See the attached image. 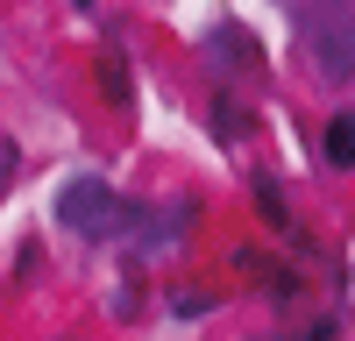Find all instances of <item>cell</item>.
<instances>
[{"instance_id": "cell-1", "label": "cell", "mask_w": 355, "mask_h": 341, "mask_svg": "<svg viewBox=\"0 0 355 341\" xmlns=\"http://www.w3.org/2000/svg\"><path fill=\"white\" fill-rule=\"evenodd\" d=\"M291 21H299V43L327 85L355 78V0H299Z\"/></svg>"}, {"instance_id": "cell-2", "label": "cell", "mask_w": 355, "mask_h": 341, "mask_svg": "<svg viewBox=\"0 0 355 341\" xmlns=\"http://www.w3.org/2000/svg\"><path fill=\"white\" fill-rule=\"evenodd\" d=\"M57 220L71 227V235H85V242H107V235H121V199H114V185L107 178H71L64 192H57Z\"/></svg>"}, {"instance_id": "cell-3", "label": "cell", "mask_w": 355, "mask_h": 341, "mask_svg": "<svg viewBox=\"0 0 355 341\" xmlns=\"http://www.w3.org/2000/svg\"><path fill=\"white\" fill-rule=\"evenodd\" d=\"M320 157H327V170H355V114H348V107L327 121V135H320Z\"/></svg>"}, {"instance_id": "cell-4", "label": "cell", "mask_w": 355, "mask_h": 341, "mask_svg": "<svg viewBox=\"0 0 355 341\" xmlns=\"http://www.w3.org/2000/svg\"><path fill=\"white\" fill-rule=\"evenodd\" d=\"M100 85H107V100H128V64H121V50L100 57Z\"/></svg>"}, {"instance_id": "cell-5", "label": "cell", "mask_w": 355, "mask_h": 341, "mask_svg": "<svg viewBox=\"0 0 355 341\" xmlns=\"http://www.w3.org/2000/svg\"><path fill=\"white\" fill-rule=\"evenodd\" d=\"M256 199H263V220H270V227H277V235H291V220H284V199H277V185H263Z\"/></svg>"}, {"instance_id": "cell-6", "label": "cell", "mask_w": 355, "mask_h": 341, "mask_svg": "<svg viewBox=\"0 0 355 341\" xmlns=\"http://www.w3.org/2000/svg\"><path fill=\"white\" fill-rule=\"evenodd\" d=\"M334 334H341V327H334V320H327V327H313V334H306V341H334ZM263 341H291V334H263Z\"/></svg>"}, {"instance_id": "cell-7", "label": "cell", "mask_w": 355, "mask_h": 341, "mask_svg": "<svg viewBox=\"0 0 355 341\" xmlns=\"http://www.w3.org/2000/svg\"><path fill=\"white\" fill-rule=\"evenodd\" d=\"M71 8H93V0H71Z\"/></svg>"}]
</instances>
